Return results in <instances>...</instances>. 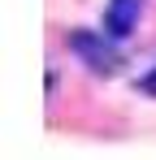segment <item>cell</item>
<instances>
[{
	"instance_id": "1",
	"label": "cell",
	"mask_w": 156,
	"mask_h": 160,
	"mask_svg": "<svg viewBox=\"0 0 156 160\" xmlns=\"http://www.w3.org/2000/svg\"><path fill=\"white\" fill-rule=\"evenodd\" d=\"M117 39L113 35H91V30H70V52L87 65V69H96V74H117L122 69V52L113 48Z\"/></svg>"
},
{
	"instance_id": "2",
	"label": "cell",
	"mask_w": 156,
	"mask_h": 160,
	"mask_svg": "<svg viewBox=\"0 0 156 160\" xmlns=\"http://www.w3.org/2000/svg\"><path fill=\"white\" fill-rule=\"evenodd\" d=\"M139 18H143V0H108L104 4V35H113L122 43V39L134 35Z\"/></svg>"
}]
</instances>
